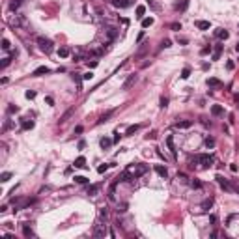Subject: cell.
I'll use <instances>...</instances> for the list:
<instances>
[{"label": "cell", "instance_id": "obj_1", "mask_svg": "<svg viewBox=\"0 0 239 239\" xmlns=\"http://www.w3.org/2000/svg\"><path fill=\"white\" fill-rule=\"evenodd\" d=\"M38 45H39V49L45 52V54H51L52 51H54V45H52V41L51 39H47V38H43V36H39L38 38Z\"/></svg>", "mask_w": 239, "mask_h": 239}, {"label": "cell", "instance_id": "obj_2", "mask_svg": "<svg viewBox=\"0 0 239 239\" xmlns=\"http://www.w3.org/2000/svg\"><path fill=\"white\" fill-rule=\"evenodd\" d=\"M127 172H131L133 174V178H140V176H144V174L148 172V166L146 165H129L127 166Z\"/></svg>", "mask_w": 239, "mask_h": 239}, {"label": "cell", "instance_id": "obj_3", "mask_svg": "<svg viewBox=\"0 0 239 239\" xmlns=\"http://www.w3.org/2000/svg\"><path fill=\"white\" fill-rule=\"evenodd\" d=\"M194 162H200L202 166H211L215 162V157L209 155V153H204V155H198L196 159H194Z\"/></svg>", "mask_w": 239, "mask_h": 239}, {"label": "cell", "instance_id": "obj_4", "mask_svg": "<svg viewBox=\"0 0 239 239\" xmlns=\"http://www.w3.org/2000/svg\"><path fill=\"white\" fill-rule=\"evenodd\" d=\"M105 38H106L108 41H114V39L118 38V28H114V26H108V28L105 30Z\"/></svg>", "mask_w": 239, "mask_h": 239}, {"label": "cell", "instance_id": "obj_5", "mask_svg": "<svg viewBox=\"0 0 239 239\" xmlns=\"http://www.w3.org/2000/svg\"><path fill=\"white\" fill-rule=\"evenodd\" d=\"M217 181H219V185H221L224 191H228V192H232V191H234V187H232V185H230V183H228L222 176H217Z\"/></svg>", "mask_w": 239, "mask_h": 239}, {"label": "cell", "instance_id": "obj_6", "mask_svg": "<svg viewBox=\"0 0 239 239\" xmlns=\"http://www.w3.org/2000/svg\"><path fill=\"white\" fill-rule=\"evenodd\" d=\"M136 82V75H129V77H127V80L122 84V90H129V88H131V86Z\"/></svg>", "mask_w": 239, "mask_h": 239}, {"label": "cell", "instance_id": "obj_7", "mask_svg": "<svg viewBox=\"0 0 239 239\" xmlns=\"http://www.w3.org/2000/svg\"><path fill=\"white\" fill-rule=\"evenodd\" d=\"M110 2H112L114 8H120V9H123V8H127V6H131V0H110Z\"/></svg>", "mask_w": 239, "mask_h": 239}, {"label": "cell", "instance_id": "obj_8", "mask_svg": "<svg viewBox=\"0 0 239 239\" xmlns=\"http://www.w3.org/2000/svg\"><path fill=\"white\" fill-rule=\"evenodd\" d=\"M93 235H95V237H105V235H106V226H105V224H97Z\"/></svg>", "mask_w": 239, "mask_h": 239}, {"label": "cell", "instance_id": "obj_9", "mask_svg": "<svg viewBox=\"0 0 239 239\" xmlns=\"http://www.w3.org/2000/svg\"><path fill=\"white\" fill-rule=\"evenodd\" d=\"M47 73H51V69L47 66H39L38 69H34V73H32V75H34V77H41V75H47Z\"/></svg>", "mask_w": 239, "mask_h": 239}, {"label": "cell", "instance_id": "obj_10", "mask_svg": "<svg viewBox=\"0 0 239 239\" xmlns=\"http://www.w3.org/2000/svg\"><path fill=\"white\" fill-rule=\"evenodd\" d=\"M13 56H17V51H15V52H11V56H6V58H2V64H0V69H6V67L9 66V64H11Z\"/></svg>", "mask_w": 239, "mask_h": 239}, {"label": "cell", "instance_id": "obj_11", "mask_svg": "<svg viewBox=\"0 0 239 239\" xmlns=\"http://www.w3.org/2000/svg\"><path fill=\"white\" fill-rule=\"evenodd\" d=\"M194 26H196L198 30H209V21H194Z\"/></svg>", "mask_w": 239, "mask_h": 239}, {"label": "cell", "instance_id": "obj_12", "mask_svg": "<svg viewBox=\"0 0 239 239\" xmlns=\"http://www.w3.org/2000/svg\"><path fill=\"white\" fill-rule=\"evenodd\" d=\"M215 36L219 38V39H228V38H230L228 30H224V28H217V30H215Z\"/></svg>", "mask_w": 239, "mask_h": 239}, {"label": "cell", "instance_id": "obj_13", "mask_svg": "<svg viewBox=\"0 0 239 239\" xmlns=\"http://www.w3.org/2000/svg\"><path fill=\"white\" fill-rule=\"evenodd\" d=\"M155 172L159 174L161 178H166V176H168V170H166V166H162V165H157V166H155Z\"/></svg>", "mask_w": 239, "mask_h": 239}, {"label": "cell", "instance_id": "obj_14", "mask_svg": "<svg viewBox=\"0 0 239 239\" xmlns=\"http://www.w3.org/2000/svg\"><path fill=\"white\" fill-rule=\"evenodd\" d=\"M191 125H192V120H183V122H178L176 123L178 129H189Z\"/></svg>", "mask_w": 239, "mask_h": 239}, {"label": "cell", "instance_id": "obj_15", "mask_svg": "<svg viewBox=\"0 0 239 239\" xmlns=\"http://www.w3.org/2000/svg\"><path fill=\"white\" fill-rule=\"evenodd\" d=\"M69 54H71L69 47H60V49H58V56H60V58H67Z\"/></svg>", "mask_w": 239, "mask_h": 239}, {"label": "cell", "instance_id": "obj_16", "mask_svg": "<svg viewBox=\"0 0 239 239\" xmlns=\"http://www.w3.org/2000/svg\"><path fill=\"white\" fill-rule=\"evenodd\" d=\"M211 205H213V198H208V200H204V202H202L200 208H202V211H209V209H211Z\"/></svg>", "mask_w": 239, "mask_h": 239}, {"label": "cell", "instance_id": "obj_17", "mask_svg": "<svg viewBox=\"0 0 239 239\" xmlns=\"http://www.w3.org/2000/svg\"><path fill=\"white\" fill-rule=\"evenodd\" d=\"M116 185H118V181H114L110 187H108V200H116V194H114V189H116Z\"/></svg>", "mask_w": 239, "mask_h": 239}, {"label": "cell", "instance_id": "obj_18", "mask_svg": "<svg viewBox=\"0 0 239 239\" xmlns=\"http://www.w3.org/2000/svg\"><path fill=\"white\" fill-rule=\"evenodd\" d=\"M222 112H224V110H222L221 105H213V106H211V114H213V116H222Z\"/></svg>", "mask_w": 239, "mask_h": 239}, {"label": "cell", "instance_id": "obj_19", "mask_svg": "<svg viewBox=\"0 0 239 239\" xmlns=\"http://www.w3.org/2000/svg\"><path fill=\"white\" fill-rule=\"evenodd\" d=\"M208 86H211V88H219V86H222V82L219 80V79H208Z\"/></svg>", "mask_w": 239, "mask_h": 239}, {"label": "cell", "instance_id": "obj_20", "mask_svg": "<svg viewBox=\"0 0 239 239\" xmlns=\"http://www.w3.org/2000/svg\"><path fill=\"white\" fill-rule=\"evenodd\" d=\"M112 142H114V140H110V138H106V136H105V138H101V142H99V144H101L103 149H106V148H110V146H112Z\"/></svg>", "mask_w": 239, "mask_h": 239}, {"label": "cell", "instance_id": "obj_21", "mask_svg": "<svg viewBox=\"0 0 239 239\" xmlns=\"http://www.w3.org/2000/svg\"><path fill=\"white\" fill-rule=\"evenodd\" d=\"M73 165H75V168H84L86 166V159L84 157H79V159H75Z\"/></svg>", "mask_w": 239, "mask_h": 239}, {"label": "cell", "instance_id": "obj_22", "mask_svg": "<svg viewBox=\"0 0 239 239\" xmlns=\"http://www.w3.org/2000/svg\"><path fill=\"white\" fill-rule=\"evenodd\" d=\"M23 234H25L26 237H34V230H32L28 224H23Z\"/></svg>", "mask_w": 239, "mask_h": 239}, {"label": "cell", "instance_id": "obj_23", "mask_svg": "<svg viewBox=\"0 0 239 239\" xmlns=\"http://www.w3.org/2000/svg\"><path fill=\"white\" fill-rule=\"evenodd\" d=\"M221 52H222V45H215V51H213V60H219V58H221Z\"/></svg>", "mask_w": 239, "mask_h": 239}, {"label": "cell", "instance_id": "obj_24", "mask_svg": "<svg viewBox=\"0 0 239 239\" xmlns=\"http://www.w3.org/2000/svg\"><path fill=\"white\" fill-rule=\"evenodd\" d=\"M21 2H23V0H11V2H9V9H11V11H17Z\"/></svg>", "mask_w": 239, "mask_h": 239}, {"label": "cell", "instance_id": "obj_25", "mask_svg": "<svg viewBox=\"0 0 239 239\" xmlns=\"http://www.w3.org/2000/svg\"><path fill=\"white\" fill-rule=\"evenodd\" d=\"M21 127H23L25 131H26V129H32V127H34V122H32V120H30V122H28V120H23V122H21Z\"/></svg>", "mask_w": 239, "mask_h": 239}, {"label": "cell", "instance_id": "obj_26", "mask_svg": "<svg viewBox=\"0 0 239 239\" xmlns=\"http://www.w3.org/2000/svg\"><path fill=\"white\" fill-rule=\"evenodd\" d=\"M114 114V110H108V112H105L101 118H99V123H105V122H108V118H110Z\"/></svg>", "mask_w": 239, "mask_h": 239}, {"label": "cell", "instance_id": "obj_27", "mask_svg": "<svg viewBox=\"0 0 239 239\" xmlns=\"http://www.w3.org/2000/svg\"><path fill=\"white\" fill-rule=\"evenodd\" d=\"M73 112H75V110H73V108H69V110H67L66 114H64V116H62V118L58 120V122H60V123H66V122H67V118H69V116H71Z\"/></svg>", "mask_w": 239, "mask_h": 239}, {"label": "cell", "instance_id": "obj_28", "mask_svg": "<svg viewBox=\"0 0 239 239\" xmlns=\"http://www.w3.org/2000/svg\"><path fill=\"white\" fill-rule=\"evenodd\" d=\"M166 144H168V148H170V151H172V155L176 157V148H174V140H172V136L166 138Z\"/></svg>", "mask_w": 239, "mask_h": 239}, {"label": "cell", "instance_id": "obj_29", "mask_svg": "<svg viewBox=\"0 0 239 239\" xmlns=\"http://www.w3.org/2000/svg\"><path fill=\"white\" fill-rule=\"evenodd\" d=\"M9 178H11V172H2V174H0V181H2V183L9 181Z\"/></svg>", "mask_w": 239, "mask_h": 239}, {"label": "cell", "instance_id": "obj_30", "mask_svg": "<svg viewBox=\"0 0 239 239\" xmlns=\"http://www.w3.org/2000/svg\"><path fill=\"white\" fill-rule=\"evenodd\" d=\"M97 191H99V185H90L88 187V194H90V196H95Z\"/></svg>", "mask_w": 239, "mask_h": 239}, {"label": "cell", "instance_id": "obj_31", "mask_svg": "<svg viewBox=\"0 0 239 239\" xmlns=\"http://www.w3.org/2000/svg\"><path fill=\"white\" fill-rule=\"evenodd\" d=\"M204 144H205V148H215V138H213V136H208Z\"/></svg>", "mask_w": 239, "mask_h": 239}, {"label": "cell", "instance_id": "obj_32", "mask_svg": "<svg viewBox=\"0 0 239 239\" xmlns=\"http://www.w3.org/2000/svg\"><path fill=\"white\" fill-rule=\"evenodd\" d=\"M187 6H189V0H181V2L178 4V9H179V11H185Z\"/></svg>", "mask_w": 239, "mask_h": 239}, {"label": "cell", "instance_id": "obj_33", "mask_svg": "<svg viewBox=\"0 0 239 239\" xmlns=\"http://www.w3.org/2000/svg\"><path fill=\"white\" fill-rule=\"evenodd\" d=\"M191 187H192V189H200V187H202V181H200V179H196V178L191 179Z\"/></svg>", "mask_w": 239, "mask_h": 239}, {"label": "cell", "instance_id": "obj_34", "mask_svg": "<svg viewBox=\"0 0 239 239\" xmlns=\"http://www.w3.org/2000/svg\"><path fill=\"white\" fill-rule=\"evenodd\" d=\"M138 129H140V125H129L125 135H133V133H136V131H138Z\"/></svg>", "mask_w": 239, "mask_h": 239}, {"label": "cell", "instance_id": "obj_35", "mask_svg": "<svg viewBox=\"0 0 239 239\" xmlns=\"http://www.w3.org/2000/svg\"><path fill=\"white\" fill-rule=\"evenodd\" d=\"M144 13H146V8H144V6H138V8H136V17H138V19H142Z\"/></svg>", "mask_w": 239, "mask_h": 239}, {"label": "cell", "instance_id": "obj_36", "mask_svg": "<svg viewBox=\"0 0 239 239\" xmlns=\"http://www.w3.org/2000/svg\"><path fill=\"white\" fill-rule=\"evenodd\" d=\"M106 217H108L106 208H101V209H99V219H101V221H106Z\"/></svg>", "mask_w": 239, "mask_h": 239}, {"label": "cell", "instance_id": "obj_37", "mask_svg": "<svg viewBox=\"0 0 239 239\" xmlns=\"http://www.w3.org/2000/svg\"><path fill=\"white\" fill-rule=\"evenodd\" d=\"M151 25H153V19H151V17H148V19L142 21V28H148V26H151Z\"/></svg>", "mask_w": 239, "mask_h": 239}, {"label": "cell", "instance_id": "obj_38", "mask_svg": "<svg viewBox=\"0 0 239 239\" xmlns=\"http://www.w3.org/2000/svg\"><path fill=\"white\" fill-rule=\"evenodd\" d=\"M189 77H191V69H189V67H185V69L181 71V79L185 80V79H189Z\"/></svg>", "mask_w": 239, "mask_h": 239}, {"label": "cell", "instance_id": "obj_39", "mask_svg": "<svg viewBox=\"0 0 239 239\" xmlns=\"http://www.w3.org/2000/svg\"><path fill=\"white\" fill-rule=\"evenodd\" d=\"M15 112H19V106L9 105V106H8V114H15Z\"/></svg>", "mask_w": 239, "mask_h": 239}, {"label": "cell", "instance_id": "obj_40", "mask_svg": "<svg viewBox=\"0 0 239 239\" xmlns=\"http://www.w3.org/2000/svg\"><path fill=\"white\" fill-rule=\"evenodd\" d=\"M159 106H161V108H166V106H168V99H166V97H161Z\"/></svg>", "mask_w": 239, "mask_h": 239}, {"label": "cell", "instance_id": "obj_41", "mask_svg": "<svg viewBox=\"0 0 239 239\" xmlns=\"http://www.w3.org/2000/svg\"><path fill=\"white\" fill-rule=\"evenodd\" d=\"M2 49L4 51H9V49H11V43H9L8 39H2Z\"/></svg>", "mask_w": 239, "mask_h": 239}, {"label": "cell", "instance_id": "obj_42", "mask_svg": "<svg viewBox=\"0 0 239 239\" xmlns=\"http://www.w3.org/2000/svg\"><path fill=\"white\" fill-rule=\"evenodd\" d=\"M75 181H77V183H86L88 179H86L84 176H75Z\"/></svg>", "mask_w": 239, "mask_h": 239}, {"label": "cell", "instance_id": "obj_43", "mask_svg": "<svg viewBox=\"0 0 239 239\" xmlns=\"http://www.w3.org/2000/svg\"><path fill=\"white\" fill-rule=\"evenodd\" d=\"M161 47H165V49H168V47H172V41H170V39H165V41H162V43H161Z\"/></svg>", "mask_w": 239, "mask_h": 239}, {"label": "cell", "instance_id": "obj_44", "mask_svg": "<svg viewBox=\"0 0 239 239\" xmlns=\"http://www.w3.org/2000/svg\"><path fill=\"white\" fill-rule=\"evenodd\" d=\"M34 97H36V92L34 90H28L26 92V99H34Z\"/></svg>", "mask_w": 239, "mask_h": 239}, {"label": "cell", "instance_id": "obj_45", "mask_svg": "<svg viewBox=\"0 0 239 239\" xmlns=\"http://www.w3.org/2000/svg\"><path fill=\"white\" fill-rule=\"evenodd\" d=\"M92 77H93V73H92V71H88V73H84V75H82V79H84V80H90Z\"/></svg>", "mask_w": 239, "mask_h": 239}, {"label": "cell", "instance_id": "obj_46", "mask_svg": "<svg viewBox=\"0 0 239 239\" xmlns=\"http://www.w3.org/2000/svg\"><path fill=\"white\" fill-rule=\"evenodd\" d=\"M108 166H110V165H101L99 168H97V172H99V174H103V172H106V168Z\"/></svg>", "mask_w": 239, "mask_h": 239}, {"label": "cell", "instance_id": "obj_47", "mask_svg": "<svg viewBox=\"0 0 239 239\" xmlns=\"http://www.w3.org/2000/svg\"><path fill=\"white\" fill-rule=\"evenodd\" d=\"M178 43H181V45H187L189 39H187V38H178Z\"/></svg>", "mask_w": 239, "mask_h": 239}, {"label": "cell", "instance_id": "obj_48", "mask_svg": "<svg viewBox=\"0 0 239 239\" xmlns=\"http://www.w3.org/2000/svg\"><path fill=\"white\" fill-rule=\"evenodd\" d=\"M170 28H172V30H181V25H179V23H172Z\"/></svg>", "mask_w": 239, "mask_h": 239}, {"label": "cell", "instance_id": "obj_49", "mask_svg": "<svg viewBox=\"0 0 239 239\" xmlns=\"http://www.w3.org/2000/svg\"><path fill=\"white\" fill-rule=\"evenodd\" d=\"M226 67H228V69H234V67H235V64L230 60V62H226Z\"/></svg>", "mask_w": 239, "mask_h": 239}, {"label": "cell", "instance_id": "obj_50", "mask_svg": "<svg viewBox=\"0 0 239 239\" xmlns=\"http://www.w3.org/2000/svg\"><path fill=\"white\" fill-rule=\"evenodd\" d=\"M208 52H211V45H209V47H204V49H202V54H208Z\"/></svg>", "mask_w": 239, "mask_h": 239}, {"label": "cell", "instance_id": "obj_51", "mask_svg": "<svg viewBox=\"0 0 239 239\" xmlns=\"http://www.w3.org/2000/svg\"><path fill=\"white\" fill-rule=\"evenodd\" d=\"M45 103L47 105H54V99H52V97H45Z\"/></svg>", "mask_w": 239, "mask_h": 239}, {"label": "cell", "instance_id": "obj_52", "mask_svg": "<svg viewBox=\"0 0 239 239\" xmlns=\"http://www.w3.org/2000/svg\"><path fill=\"white\" fill-rule=\"evenodd\" d=\"M75 133L80 135V133H82V125H77V127H75Z\"/></svg>", "mask_w": 239, "mask_h": 239}, {"label": "cell", "instance_id": "obj_53", "mask_svg": "<svg viewBox=\"0 0 239 239\" xmlns=\"http://www.w3.org/2000/svg\"><path fill=\"white\" fill-rule=\"evenodd\" d=\"M97 64H99V62H97V60H93V62H88V66H90V67H95Z\"/></svg>", "mask_w": 239, "mask_h": 239}, {"label": "cell", "instance_id": "obj_54", "mask_svg": "<svg viewBox=\"0 0 239 239\" xmlns=\"http://www.w3.org/2000/svg\"><path fill=\"white\" fill-rule=\"evenodd\" d=\"M116 136H114V142H120V138H122V135H120V133H114Z\"/></svg>", "mask_w": 239, "mask_h": 239}, {"label": "cell", "instance_id": "obj_55", "mask_svg": "<svg viewBox=\"0 0 239 239\" xmlns=\"http://www.w3.org/2000/svg\"><path fill=\"white\" fill-rule=\"evenodd\" d=\"M84 146H86V142H84V140H80V142H79V149H84Z\"/></svg>", "mask_w": 239, "mask_h": 239}, {"label": "cell", "instance_id": "obj_56", "mask_svg": "<svg viewBox=\"0 0 239 239\" xmlns=\"http://www.w3.org/2000/svg\"><path fill=\"white\" fill-rule=\"evenodd\" d=\"M230 170L232 172H237V165H230Z\"/></svg>", "mask_w": 239, "mask_h": 239}, {"label": "cell", "instance_id": "obj_57", "mask_svg": "<svg viewBox=\"0 0 239 239\" xmlns=\"http://www.w3.org/2000/svg\"><path fill=\"white\" fill-rule=\"evenodd\" d=\"M235 51H237V52H239V41H237V45H235Z\"/></svg>", "mask_w": 239, "mask_h": 239}]
</instances>
